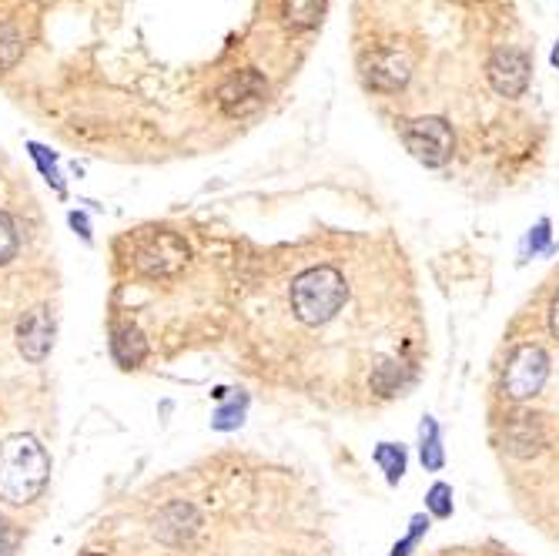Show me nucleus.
Masks as SVG:
<instances>
[{
    "mask_svg": "<svg viewBox=\"0 0 559 556\" xmlns=\"http://www.w3.org/2000/svg\"><path fill=\"white\" fill-rule=\"evenodd\" d=\"M419 459L429 473H439L446 466V449H442V429L432 416H422L419 423Z\"/></svg>",
    "mask_w": 559,
    "mask_h": 556,
    "instance_id": "14",
    "label": "nucleus"
},
{
    "mask_svg": "<svg viewBox=\"0 0 559 556\" xmlns=\"http://www.w3.org/2000/svg\"><path fill=\"white\" fill-rule=\"evenodd\" d=\"M375 466L382 469L385 473V483L389 486H399L402 483V476H406V466H409V453H406V446L402 443H379L375 446Z\"/></svg>",
    "mask_w": 559,
    "mask_h": 556,
    "instance_id": "15",
    "label": "nucleus"
},
{
    "mask_svg": "<svg viewBox=\"0 0 559 556\" xmlns=\"http://www.w3.org/2000/svg\"><path fill=\"white\" fill-rule=\"evenodd\" d=\"M245 406H248V396H235L228 402V406H221L215 412V419H211V426L221 429V433H228V429H238L245 423Z\"/></svg>",
    "mask_w": 559,
    "mask_h": 556,
    "instance_id": "19",
    "label": "nucleus"
},
{
    "mask_svg": "<svg viewBox=\"0 0 559 556\" xmlns=\"http://www.w3.org/2000/svg\"><path fill=\"white\" fill-rule=\"evenodd\" d=\"M325 11H329V0H282V24L292 34L315 31Z\"/></svg>",
    "mask_w": 559,
    "mask_h": 556,
    "instance_id": "12",
    "label": "nucleus"
},
{
    "mask_svg": "<svg viewBox=\"0 0 559 556\" xmlns=\"http://www.w3.org/2000/svg\"><path fill=\"white\" fill-rule=\"evenodd\" d=\"M486 81L499 98H523L533 81V61L523 47H496L486 61Z\"/></svg>",
    "mask_w": 559,
    "mask_h": 556,
    "instance_id": "8",
    "label": "nucleus"
},
{
    "mask_svg": "<svg viewBox=\"0 0 559 556\" xmlns=\"http://www.w3.org/2000/svg\"><path fill=\"white\" fill-rule=\"evenodd\" d=\"M198 526H201V516H198L195 506L185 503V500L165 506V510L154 516V536H158L161 543H171V546L191 540V536L198 533Z\"/></svg>",
    "mask_w": 559,
    "mask_h": 556,
    "instance_id": "10",
    "label": "nucleus"
},
{
    "mask_svg": "<svg viewBox=\"0 0 559 556\" xmlns=\"http://www.w3.org/2000/svg\"><path fill=\"white\" fill-rule=\"evenodd\" d=\"M111 356L124 369H138L141 362L148 359V342H144V335L134 329V325H121V329H114Z\"/></svg>",
    "mask_w": 559,
    "mask_h": 556,
    "instance_id": "13",
    "label": "nucleus"
},
{
    "mask_svg": "<svg viewBox=\"0 0 559 556\" xmlns=\"http://www.w3.org/2000/svg\"><path fill=\"white\" fill-rule=\"evenodd\" d=\"M188 258L191 252L185 238H178L175 232H151L134 245V268L151 278L178 275L188 265Z\"/></svg>",
    "mask_w": 559,
    "mask_h": 556,
    "instance_id": "7",
    "label": "nucleus"
},
{
    "mask_svg": "<svg viewBox=\"0 0 559 556\" xmlns=\"http://www.w3.org/2000/svg\"><path fill=\"white\" fill-rule=\"evenodd\" d=\"M17 546H21V530L14 523L0 520V556H14Z\"/></svg>",
    "mask_w": 559,
    "mask_h": 556,
    "instance_id": "23",
    "label": "nucleus"
},
{
    "mask_svg": "<svg viewBox=\"0 0 559 556\" xmlns=\"http://www.w3.org/2000/svg\"><path fill=\"white\" fill-rule=\"evenodd\" d=\"M24 54V37L14 24H0V71L14 67Z\"/></svg>",
    "mask_w": 559,
    "mask_h": 556,
    "instance_id": "18",
    "label": "nucleus"
},
{
    "mask_svg": "<svg viewBox=\"0 0 559 556\" xmlns=\"http://www.w3.org/2000/svg\"><path fill=\"white\" fill-rule=\"evenodd\" d=\"M71 225H74V232H81V238H91V232H88V218L84 215H71Z\"/></svg>",
    "mask_w": 559,
    "mask_h": 556,
    "instance_id": "24",
    "label": "nucleus"
},
{
    "mask_svg": "<svg viewBox=\"0 0 559 556\" xmlns=\"http://www.w3.org/2000/svg\"><path fill=\"white\" fill-rule=\"evenodd\" d=\"M426 510L436 520H449L452 516V486L449 483H432V490L426 493Z\"/></svg>",
    "mask_w": 559,
    "mask_h": 556,
    "instance_id": "21",
    "label": "nucleus"
},
{
    "mask_svg": "<svg viewBox=\"0 0 559 556\" xmlns=\"http://www.w3.org/2000/svg\"><path fill=\"white\" fill-rule=\"evenodd\" d=\"M409 382H412V369L392 359H382L372 372V389L382 392V396H395V392L406 389Z\"/></svg>",
    "mask_w": 559,
    "mask_h": 556,
    "instance_id": "16",
    "label": "nucleus"
},
{
    "mask_svg": "<svg viewBox=\"0 0 559 556\" xmlns=\"http://www.w3.org/2000/svg\"><path fill=\"white\" fill-rule=\"evenodd\" d=\"M88 556H104V553H88Z\"/></svg>",
    "mask_w": 559,
    "mask_h": 556,
    "instance_id": "27",
    "label": "nucleus"
},
{
    "mask_svg": "<svg viewBox=\"0 0 559 556\" xmlns=\"http://www.w3.org/2000/svg\"><path fill=\"white\" fill-rule=\"evenodd\" d=\"M265 104H268V81L255 67H242V71L228 74L218 84V108L235 121L255 118Z\"/></svg>",
    "mask_w": 559,
    "mask_h": 556,
    "instance_id": "6",
    "label": "nucleus"
},
{
    "mask_svg": "<svg viewBox=\"0 0 559 556\" xmlns=\"http://www.w3.org/2000/svg\"><path fill=\"white\" fill-rule=\"evenodd\" d=\"M543 426H539V416H516L506 429V449L519 459H529L543 449Z\"/></svg>",
    "mask_w": 559,
    "mask_h": 556,
    "instance_id": "11",
    "label": "nucleus"
},
{
    "mask_svg": "<svg viewBox=\"0 0 559 556\" xmlns=\"http://www.w3.org/2000/svg\"><path fill=\"white\" fill-rule=\"evenodd\" d=\"M47 476H51V459L34 436H11L0 443V500L4 503H34Z\"/></svg>",
    "mask_w": 559,
    "mask_h": 556,
    "instance_id": "1",
    "label": "nucleus"
},
{
    "mask_svg": "<svg viewBox=\"0 0 559 556\" xmlns=\"http://www.w3.org/2000/svg\"><path fill=\"white\" fill-rule=\"evenodd\" d=\"M402 145L416 161H422L426 168H442L452 161V151H456V134H452V124L439 114H426V118H412L402 124Z\"/></svg>",
    "mask_w": 559,
    "mask_h": 556,
    "instance_id": "3",
    "label": "nucleus"
},
{
    "mask_svg": "<svg viewBox=\"0 0 559 556\" xmlns=\"http://www.w3.org/2000/svg\"><path fill=\"white\" fill-rule=\"evenodd\" d=\"M288 299H292V312H295L298 322L325 325L339 315L345 299H349V285H345L339 268L315 265V268H308V272H302L295 278Z\"/></svg>",
    "mask_w": 559,
    "mask_h": 556,
    "instance_id": "2",
    "label": "nucleus"
},
{
    "mask_svg": "<svg viewBox=\"0 0 559 556\" xmlns=\"http://www.w3.org/2000/svg\"><path fill=\"white\" fill-rule=\"evenodd\" d=\"M549 329H553V335L559 339V295H556V302H553V312H549Z\"/></svg>",
    "mask_w": 559,
    "mask_h": 556,
    "instance_id": "25",
    "label": "nucleus"
},
{
    "mask_svg": "<svg viewBox=\"0 0 559 556\" xmlns=\"http://www.w3.org/2000/svg\"><path fill=\"white\" fill-rule=\"evenodd\" d=\"M54 345V315L47 305H37L17 325V349L27 362H44Z\"/></svg>",
    "mask_w": 559,
    "mask_h": 556,
    "instance_id": "9",
    "label": "nucleus"
},
{
    "mask_svg": "<svg viewBox=\"0 0 559 556\" xmlns=\"http://www.w3.org/2000/svg\"><path fill=\"white\" fill-rule=\"evenodd\" d=\"M549 64H553L556 71H559V41H556V47H553V54H549Z\"/></svg>",
    "mask_w": 559,
    "mask_h": 556,
    "instance_id": "26",
    "label": "nucleus"
},
{
    "mask_svg": "<svg viewBox=\"0 0 559 556\" xmlns=\"http://www.w3.org/2000/svg\"><path fill=\"white\" fill-rule=\"evenodd\" d=\"M17 255V225L7 212H0V265H7Z\"/></svg>",
    "mask_w": 559,
    "mask_h": 556,
    "instance_id": "22",
    "label": "nucleus"
},
{
    "mask_svg": "<svg viewBox=\"0 0 559 556\" xmlns=\"http://www.w3.org/2000/svg\"><path fill=\"white\" fill-rule=\"evenodd\" d=\"M549 379V356L539 345L523 342L509 352L506 372H503V396L513 402H526L539 396V389L546 386Z\"/></svg>",
    "mask_w": 559,
    "mask_h": 556,
    "instance_id": "5",
    "label": "nucleus"
},
{
    "mask_svg": "<svg viewBox=\"0 0 559 556\" xmlns=\"http://www.w3.org/2000/svg\"><path fill=\"white\" fill-rule=\"evenodd\" d=\"M412 71H416V57H412L409 47L399 44H382L362 57L365 88L379 94H399L412 81Z\"/></svg>",
    "mask_w": 559,
    "mask_h": 556,
    "instance_id": "4",
    "label": "nucleus"
},
{
    "mask_svg": "<svg viewBox=\"0 0 559 556\" xmlns=\"http://www.w3.org/2000/svg\"><path fill=\"white\" fill-rule=\"evenodd\" d=\"M426 533H429V516H426V513H416V516H412V523H409V533L392 546L389 556H409V553L419 546V540H422Z\"/></svg>",
    "mask_w": 559,
    "mask_h": 556,
    "instance_id": "20",
    "label": "nucleus"
},
{
    "mask_svg": "<svg viewBox=\"0 0 559 556\" xmlns=\"http://www.w3.org/2000/svg\"><path fill=\"white\" fill-rule=\"evenodd\" d=\"M553 252H556V245H553V222H549V218H539V222L523 235V242H519V255H523V258H536V255H553Z\"/></svg>",
    "mask_w": 559,
    "mask_h": 556,
    "instance_id": "17",
    "label": "nucleus"
}]
</instances>
